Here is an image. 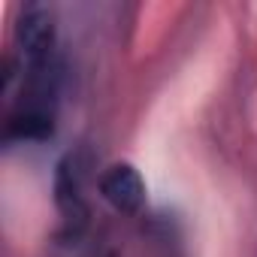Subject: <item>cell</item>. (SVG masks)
I'll return each instance as SVG.
<instances>
[{
    "label": "cell",
    "mask_w": 257,
    "mask_h": 257,
    "mask_svg": "<svg viewBox=\"0 0 257 257\" xmlns=\"http://www.w3.org/2000/svg\"><path fill=\"white\" fill-rule=\"evenodd\" d=\"M55 124L43 109H25L22 115L10 118L7 124V140H46L52 137Z\"/></svg>",
    "instance_id": "3"
},
{
    "label": "cell",
    "mask_w": 257,
    "mask_h": 257,
    "mask_svg": "<svg viewBox=\"0 0 257 257\" xmlns=\"http://www.w3.org/2000/svg\"><path fill=\"white\" fill-rule=\"evenodd\" d=\"M16 37H19L25 55L34 64H43V58L49 55V49L55 43V19L46 10H28L16 25Z\"/></svg>",
    "instance_id": "2"
},
{
    "label": "cell",
    "mask_w": 257,
    "mask_h": 257,
    "mask_svg": "<svg viewBox=\"0 0 257 257\" xmlns=\"http://www.w3.org/2000/svg\"><path fill=\"white\" fill-rule=\"evenodd\" d=\"M100 191L118 212H140L146 200V185L131 164L109 167L106 176L100 179Z\"/></svg>",
    "instance_id": "1"
}]
</instances>
